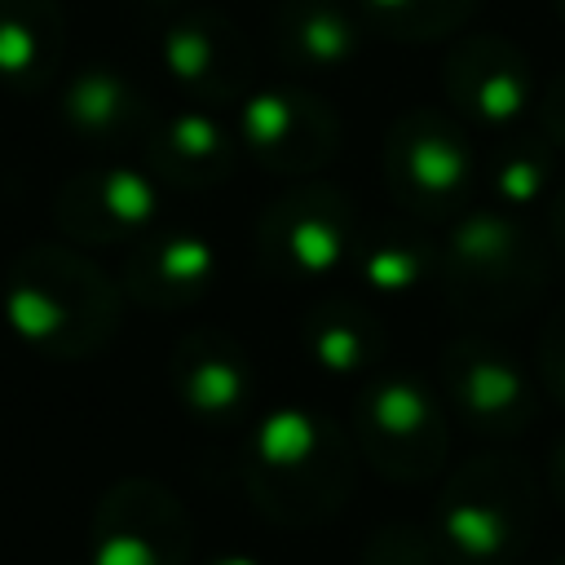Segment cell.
<instances>
[{
	"instance_id": "obj_20",
	"label": "cell",
	"mask_w": 565,
	"mask_h": 565,
	"mask_svg": "<svg viewBox=\"0 0 565 565\" xmlns=\"http://www.w3.org/2000/svg\"><path fill=\"white\" fill-rule=\"evenodd\" d=\"M66 62L62 0H0V84L9 93H40Z\"/></svg>"
},
{
	"instance_id": "obj_7",
	"label": "cell",
	"mask_w": 565,
	"mask_h": 565,
	"mask_svg": "<svg viewBox=\"0 0 565 565\" xmlns=\"http://www.w3.org/2000/svg\"><path fill=\"white\" fill-rule=\"evenodd\" d=\"M353 450L388 481H428L450 450V424L441 397L402 371L366 375L353 397Z\"/></svg>"
},
{
	"instance_id": "obj_29",
	"label": "cell",
	"mask_w": 565,
	"mask_h": 565,
	"mask_svg": "<svg viewBox=\"0 0 565 565\" xmlns=\"http://www.w3.org/2000/svg\"><path fill=\"white\" fill-rule=\"evenodd\" d=\"M212 565H260V561H252V556H238V552H225V556H216Z\"/></svg>"
},
{
	"instance_id": "obj_8",
	"label": "cell",
	"mask_w": 565,
	"mask_h": 565,
	"mask_svg": "<svg viewBox=\"0 0 565 565\" xmlns=\"http://www.w3.org/2000/svg\"><path fill=\"white\" fill-rule=\"evenodd\" d=\"M238 146L274 177H318L340 154V115L300 84H260L238 102Z\"/></svg>"
},
{
	"instance_id": "obj_11",
	"label": "cell",
	"mask_w": 565,
	"mask_h": 565,
	"mask_svg": "<svg viewBox=\"0 0 565 565\" xmlns=\"http://www.w3.org/2000/svg\"><path fill=\"white\" fill-rule=\"evenodd\" d=\"M159 66L168 79L185 93L190 106H238L252 93V44L243 26L212 9V4H185L168 18L159 35Z\"/></svg>"
},
{
	"instance_id": "obj_4",
	"label": "cell",
	"mask_w": 565,
	"mask_h": 565,
	"mask_svg": "<svg viewBox=\"0 0 565 565\" xmlns=\"http://www.w3.org/2000/svg\"><path fill=\"white\" fill-rule=\"evenodd\" d=\"M543 481L516 455H477L446 477L437 499V543L455 565H508L539 525Z\"/></svg>"
},
{
	"instance_id": "obj_23",
	"label": "cell",
	"mask_w": 565,
	"mask_h": 565,
	"mask_svg": "<svg viewBox=\"0 0 565 565\" xmlns=\"http://www.w3.org/2000/svg\"><path fill=\"white\" fill-rule=\"evenodd\" d=\"M366 31L397 44L450 40L477 13V0H353Z\"/></svg>"
},
{
	"instance_id": "obj_30",
	"label": "cell",
	"mask_w": 565,
	"mask_h": 565,
	"mask_svg": "<svg viewBox=\"0 0 565 565\" xmlns=\"http://www.w3.org/2000/svg\"><path fill=\"white\" fill-rule=\"evenodd\" d=\"M146 4H159V9H172V13H177V9H185V4H199V0H146Z\"/></svg>"
},
{
	"instance_id": "obj_25",
	"label": "cell",
	"mask_w": 565,
	"mask_h": 565,
	"mask_svg": "<svg viewBox=\"0 0 565 565\" xmlns=\"http://www.w3.org/2000/svg\"><path fill=\"white\" fill-rule=\"evenodd\" d=\"M366 565H446V552L437 543V534H419V530H384L371 552Z\"/></svg>"
},
{
	"instance_id": "obj_18",
	"label": "cell",
	"mask_w": 565,
	"mask_h": 565,
	"mask_svg": "<svg viewBox=\"0 0 565 565\" xmlns=\"http://www.w3.org/2000/svg\"><path fill=\"white\" fill-rule=\"evenodd\" d=\"M362 18L344 0H278L269 9V49L291 75H335L362 53Z\"/></svg>"
},
{
	"instance_id": "obj_6",
	"label": "cell",
	"mask_w": 565,
	"mask_h": 565,
	"mask_svg": "<svg viewBox=\"0 0 565 565\" xmlns=\"http://www.w3.org/2000/svg\"><path fill=\"white\" fill-rule=\"evenodd\" d=\"M358 230V203L340 185L322 177H296L256 216V265L287 287L327 282L349 269Z\"/></svg>"
},
{
	"instance_id": "obj_24",
	"label": "cell",
	"mask_w": 565,
	"mask_h": 565,
	"mask_svg": "<svg viewBox=\"0 0 565 565\" xmlns=\"http://www.w3.org/2000/svg\"><path fill=\"white\" fill-rule=\"evenodd\" d=\"M534 380L539 388L565 406V305H556L539 331V344H534Z\"/></svg>"
},
{
	"instance_id": "obj_9",
	"label": "cell",
	"mask_w": 565,
	"mask_h": 565,
	"mask_svg": "<svg viewBox=\"0 0 565 565\" xmlns=\"http://www.w3.org/2000/svg\"><path fill=\"white\" fill-rule=\"evenodd\" d=\"M441 402L481 437H516L534 424L543 388L539 380L490 335H459L437 362Z\"/></svg>"
},
{
	"instance_id": "obj_17",
	"label": "cell",
	"mask_w": 565,
	"mask_h": 565,
	"mask_svg": "<svg viewBox=\"0 0 565 565\" xmlns=\"http://www.w3.org/2000/svg\"><path fill=\"white\" fill-rule=\"evenodd\" d=\"M146 168L159 177V185L172 190H216L234 177L238 168V132L207 106H177V110H159L146 146Z\"/></svg>"
},
{
	"instance_id": "obj_22",
	"label": "cell",
	"mask_w": 565,
	"mask_h": 565,
	"mask_svg": "<svg viewBox=\"0 0 565 565\" xmlns=\"http://www.w3.org/2000/svg\"><path fill=\"white\" fill-rule=\"evenodd\" d=\"M556 146L543 132H525V137H503L490 154L486 168V190L490 203L503 212H521L530 216L539 203L552 199L556 190Z\"/></svg>"
},
{
	"instance_id": "obj_19",
	"label": "cell",
	"mask_w": 565,
	"mask_h": 565,
	"mask_svg": "<svg viewBox=\"0 0 565 565\" xmlns=\"http://www.w3.org/2000/svg\"><path fill=\"white\" fill-rule=\"evenodd\" d=\"M300 349L318 371L335 380H353V375H371L384 362L388 331L371 305L353 296H322L300 318Z\"/></svg>"
},
{
	"instance_id": "obj_16",
	"label": "cell",
	"mask_w": 565,
	"mask_h": 565,
	"mask_svg": "<svg viewBox=\"0 0 565 565\" xmlns=\"http://www.w3.org/2000/svg\"><path fill=\"white\" fill-rule=\"evenodd\" d=\"M212 282H216V243L185 225L141 234L119 265L124 300L154 313H177L199 305L212 291Z\"/></svg>"
},
{
	"instance_id": "obj_2",
	"label": "cell",
	"mask_w": 565,
	"mask_h": 565,
	"mask_svg": "<svg viewBox=\"0 0 565 565\" xmlns=\"http://www.w3.org/2000/svg\"><path fill=\"white\" fill-rule=\"evenodd\" d=\"M552 243L521 212L472 203L437 238V291L468 322H508L547 287Z\"/></svg>"
},
{
	"instance_id": "obj_1",
	"label": "cell",
	"mask_w": 565,
	"mask_h": 565,
	"mask_svg": "<svg viewBox=\"0 0 565 565\" xmlns=\"http://www.w3.org/2000/svg\"><path fill=\"white\" fill-rule=\"evenodd\" d=\"M0 318L31 353L49 362H84L115 340L124 322V287L71 243H31L4 269Z\"/></svg>"
},
{
	"instance_id": "obj_14",
	"label": "cell",
	"mask_w": 565,
	"mask_h": 565,
	"mask_svg": "<svg viewBox=\"0 0 565 565\" xmlns=\"http://www.w3.org/2000/svg\"><path fill=\"white\" fill-rule=\"evenodd\" d=\"M62 128L84 146L102 154L141 150L159 110L154 97L115 62H84L66 75L62 102H57Z\"/></svg>"
},
{
	"instance_id": "obj_21",
	"label": "cell",
	"mask_w": 565,
	"mask_h": 565,
	"mask_svg": "<svg viewBox=\"0 0 565 565\" xmlns=\"http://www.w3.org/2000/svg\"><path fill=\"white\" fill-rule=\"evenodd\" d=\"M349 274L380 291V296H406L424 282H437V238L419 221H375L358 230Z\"/></svg>"
},
{
	"instance_id": "obj_5",
	"label": "cell",
	"mask_w": 565,
	"mask_h": 565,
	"mask_svg": "<svg viewBox=\"0 0 565 565\" xmlns=\"http://www.w3.org/2000/svg\"><path fill=\"white\" fill-rule=\"evenodd\" d=\"M380 168L397 212L419 225H446L472 207L481 177L463 124L437 106H411L388 124Z\"/></svg>"
},
{
	"instance_id": "obj_10",
	"label": "cell",
	"mask_w": 565,
	"mask_h": 565,
	"mask_svg": "<svg viewBox=\"0 0 565 565\" xmlns=\"http://www.w3.org/2000/svg\"><path fill=\"white\" fill-rule=\"evenodd\" d=\"M163 216V185L137 163H97L53 194V225L79 247H132Z\"/></svg>"
},
{
	"instance_id": "obj_15",
	"label": "cell",
	"mask_w": 565,
	"mask_h": 565,
	"mask_svg": "<svg viewBox=\"0 0 565 565\" xmlns=\"http://www.w3.org/2000/svg\"><path fill=\"white\" fill-rule=\"evenodd\" d=\"M168 384L181 411L199 424L230 428L252 411L256 371L247 349L221 327H194L172 344Z\"/></svg>"
},
{
	"instance_id": "obj_3",
	"label": "cell",
	"mask_w": 565,
	"mask_h": 565,
	"mask_svg": "<svg viewBox=\"0 0 565 565\" xmlns=\"http://www.w3.org/2000/svg\"><path fill=\"white\" fill-rule=\"evenodd\" d=\"M243 481L274 521H327L353 490V437L313 406H278L247 437Z\"/></svg>"
},
{
	"instance_id": "obj_26",
	"label": "cell",
	"mask_w": 565,
	"mask_h": 565,
	"mask_svg": "<svg viewBox=\"0 0 565 565\" xmlns=\"http://www.w3.org/2000/svg\"><path fill=\"white\" fill-rule=\"evenodd\" d=\"M534 115H539V132H543L556 150H565V66H561L547 84H539Z\"/></svg>"
},
{
	"instance_id": "obj_27",
	"label": "cell",
	"mask_w": 565,
	"mask_h": 565,
	"mask_svg": "<svg viewBox=\"0 0 565 565\" xmlns=\"http://www.w3.org/2000/svg\"><path fill=\"white\" fill-rule=\"evenodd\" d=\"M543 490H547V499L565 512V433H556V441L547 446V468H543Z\"/></svg>"
},
{
	"instance_id": "obj_13",
	"label": "cell",
	"mask_w": 565,
	"mask_h": 565,
	"mask_svg": "<svg viewBox=\"0 0 565 565\" xmlns=\"http://www.w3.org/2000/svg\"><path fill=\"white\" fill-rule=\"evenodd\" d=\"M190 543L194 534L181 499L150 477H124L93 512L88 565H185Z\"/></svg>"
},
{
	"instance_id": "obj_28",
	"label": "cell",
	"mask_w": 565,
	"mask_h": 565,
	"mask_svg": "<svg viewBox=\"0 0 565 565\" xmlns=\"http://www.w3.org/2000/svg\"><path fill=\"white\" fill-rule=\"evenodd\" d=\"M547 243H552V256H561L565 260V181L552 190V199H547Z\"/></svg>"
},
{
	"instance_id": "obj_32",
	"label": "cell",
	"mask_w": 565,
	"mask_h": 565,
	"mask_svg": "<svg viewBox=\"0 0 565 565\" xmlns=\"http://www.w3.org/2000/svg\"><path fill=\"white\" fill-rule=\"evenodd\" d=\"M547 565H565V556H556V561H547Z\"/></svg>"
},
{
	"instance_id": "obj_31",
	"label": "cell",
	"mask_w": 565,
	"mask_h": 565,
	"mask_svg": "<svg viewBox=\"0 0 565 565\" xmlns=\"http://www.w3.org/2000/svg\"><path fill=\"white\" fill-rule=\"evenodd\" d=\"M556 18H561V26H565V0H556Z\"/></svg>"
},
{
	"instance_id": "obj_12",
	"label": "cell",
	"mask_w": 565,
	"mask_h": 565,
	"mask_svg": "<svg viewBox=\"0 0 565 565\" xmlns=\"http://www.w3.org/2000/svg\"><path fill=\"white\" fill-rule=\"evenodd\" d=\"M441 93L455 119L490 132H508L534 110L539 79L521 44L499 31L459 35L441 62Z\"/></svg>"
}]
</instances>
